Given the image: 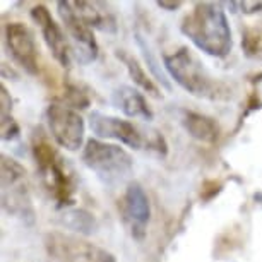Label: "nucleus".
Here are the masks:
<instances>
[{
  "label": "nucleus",
  "mask_w": 262,
  "mask_h": 262,
  "mask_svg": "<svg viewBox=\"0 0 262 262\" xmlns=\"http://www.w3.org/2000/svg\"><path fill=\"white\" fill-rule=\"evenodd\" d=\"M182 33L201 52L216 58H225L233 47L228 17L217 4H195L194 11L182 23Z\"/></svg>",
  "instance_id": "obj_1"
},
{
  "label": "nucleus",
  "mask_w": 262,
  "mask_h": 262,
  "mask_svg": "<svg viewBox=\"0 0 262 262\" xmlns=\"http://www.w3.org/2000/svg\"><path fill=\"white\" fill-rule=\"evenodd\" d=\"M166 72L170 77L184 88L187 93L197 98H209V100H226L230 91L225 84L212 79L202 63L187 47L179 48L177 52L163 57Z\"/></svg>",
  "instance_id": "obj_2"
},
{
  "label": "nucleus",
  "mask_w": 262,
  "mask_h": 262,
  "mask_svg": "<svg viewBox=\"0 0 262 262\" xmlns=\"http://www.w3.org/2000/svg\"><path fill=\"white\" fill-rule=\"evenodd\" d=\"M33 156L38 165L39 175L45 189L57 201L58 207H67L74 204L76 182L72 173L41 130H36L33 136Z\"/></svg>",
  "instance_id": "obj_3"
},
{
  "label": "nucleus",
  "mask_w": 262,
  "mask_h": 262,
  "mask_svg": "<svg viewBox=\"0 0 262 262\" xmlns=\"http://www.w3.org/2000/svg\"><path fill=\"white\" fill-rule=\"evenodd\" d=\"M2 207L24 225H34L36 212L28 190L26 170L6 155H2Z\"/></svg>",
  "instance_id": "obj_4"
},
{
  "label": "nucleus",
  "mask_w": 262,
  "mask_h": 262,
  "mask_svg": "<svg viewBox=\"0 0 262 262\" xmlns=\"http://www.w3.org/2000/svg\"><path fill=\"white\" fill-rule=\"evenodd\" d=\"M82 163L106 184L125 179L134 166L132 156L123 147L98 139L86 142L82 149Z\"/></svg>",
  "instance_id": "obj_5"
},
{
  "label": "nucleus",
  "mask_w": 262,
  "mask_h": 262,
  "mask_svg": "<svg viewBox=\"0 0 262 262\" xmlns=\"http://www.w3.org/2000/svg\"><path fill=\"white\" fill-rule=\"evenodd\" d=\"M45 115L50 134L58 146L66 147L67 151L81 149L86 136V123L74 108L52 103Z\"/></svg>",
  "instance_id": "obj_6"
},
{
  "label": "nucleus",
  "mask_w": 262,
  "mask_h": 262,
  "mask_svg": "<svg viewBox=\"0 0 262 262\" xmlns=\"http://www.w3.org/2000/svg\"><path fill=\"white\" fill-rule=\"evenodd\" d=\"M45 245L50 259L57 262H108L112 259L100 247L62 233H48Z\"/></svg>",
  "instance_id": "obj_7"
},
{
  "label": "nucleus",
  "mask_w": 262,
  "mask_h": 262,
  "mask_svg": "<svg viewBox=\"0 0 262 262\" xmlns=\"http://www.w3.org/2000/svg\"><path fill=\"white\" fill-rule=\"evenodd\" d=\"M57 11L71 36V48L76 58L84 66L95 62L98 57V43L93 29L77 16L72 2H58Z\"/></svg>",
  "instance_id": "obj_8"
},
{
  "label": "nucleus",
  "mask_w": 262,
  "mask_h": 262,
  "mask_svg": "<svg viewBox=\"0 0 262 262\" xmlns=\"http://www.w3.org/2000/svg\"><path fill=\"white\" fill-rule=\"evenodd\" d=\"M120 211L123 223L127 225L130 235L136 240H144L146 228L151 217V204L144 189L137 182L127 185L125 194H123L120 202Z\"/></svg>",
  "instance_id": "obj_9"
},
{
  "label": "nucleus",
  "mask_w": 262,
  "mask_h": 262,
  "mask_svg": "<svg viewBox=\"0 0 262 262\" xmlns=\"http://www.w3.org/2000/svg\"><path fill=\"white\" fill-rule=\"evenodd\" d=\"M90 127L93 134L100 139H113L128 147H134V149H141L144 144L139 128L123 118L105 115L101 112H93L90 115Z\"/></svg>",
  "instance_id": "obj_10"
},
{
  "label": "nucleus",
  "mask_w": 262,
  "mask_h": 262,
  "mask_svg": "<svg viewBox=\"0 0 262 262\" xmlns=\"http://www.w3.org/2000/svg\"><path fill=\"white\" fill-rule=\"evenodd\" d=\"M6 45L12 58L31 76L38 74V50L33 33L23 23H9L6 26Z\"/></svg>",
  "instance_id": "obj_11"
},
{
  "label": "nucleus",
  "mask_w": 262,
  "mask_h": 262,
  "mask_svg": "<svg viewBox=\"0 0 262 262\" xmlns=\"http://www.w3.org/2000/svg\"><path fill=\"white\" fill-rule=\"evenodd\" d=\"M31 19L34 24L39 28V31L43 34L48 50L53 55V58L60 63L62 67L71 66V41H67L66 33L62 31V28L55 23V19L52 17L50 11L45 6H34L31 9Z\"/></svg>",
  "instance_id": "obj_12"
},
{
  "label": "nucleus",
  "mask_w": 262,
  "mask_h": 262,
  "mask_svg": "<svg viewBox=\"0 0 262 262\" xmlns=\"http://www.w3.org/2000/svg\"><path fill=\"white\" fill-rule=\"evenodd\" d=\"M113 103L128 118H139L144 122H151L155 118V113L147 105L146 98L132 86L117 88L113 93Z\"/></svg>",
  "instance_id": "obj_13"
},
{
  "label": "nucleus",
  "mask_w": 262,
  "mask_h": 262,
  "mask_svg": "<svg viewBox=\"0 0 262 262\" xmlns=\"http://www.w3.org/2000/svg\"><path fill=\"white\" fill-rule=\"evenodd\" d=\"M77 16L91 29H100L103 33H115L117 23L113 14L101 2H72Z\"/></svg>",
  "instance_id": "obj_14"
},
{
  "label": "nucleus",
  "mask_w": 262,
  "mask_h": 262,
  "mask_svg": "<svg viewBox=\"0 0 262 262\" xmlns=\"http://www.w3.org/2000/svg\"><path fill=\"white\" fill-rule=\"evenodd\" d=\"M182 123H184L185 130L189 132L190 137H194L199 142H204V144H214V142L220 139V125L214 118L202 115V113H195V112H185L184 118H182Z\"/></svg>",
  "instance_id": "obj_15"
},
{
  "label": "nucleus",
  "mask_w": 262,
  "mask_h": 262,
  "mask_svg": "<svg viewBox=\"0 0 262 262\" xmlns=\"http://www.w3.org/2000/svg\"><path fill=\"white\" fill-rule=\"evenodd\" d=\"M115 55H117L118 60H122V63L125 66L128 76H130V79L134 81V84H137L141 90H144L146 93H149V95H152L155 98L161 96L160 88H158L156 84L152 82V79L147 76V72L144 71V69H142L139 60H137L134 55H130V53L125 52V50H117Z\"/></svg>",
  "instance_id": "obj_16"
},
{
  "label": "nucleus",
  "mask_w": 262,
  "mask_h": 262,
  "mask_svg": "<svg viewBox=\"0 0 262 262\" xmlns=\"http://www.w3.org/2000/svg\"><path fill=\"white\" fill-rule=\"evenodd\" d=\"M62 226L76 231L79 235H91L98 228V223L91 212L84 209H66L58 217Z\"/></svg>",
  "instance_id": "obj_17"
},
{
  "label": "nucleus",
  "mask_w": 262,
  "mask_h": 262,
  "mask_svg": "<svg viewBox=\"0 0 262 262\" xmlns=\"http://www.w3.org/2000/svg\"><path fill=\"white\" fill-rule=\"evenodd\" d=\"M137 43H139V47H141V50H142V53H144V58H146V62H147V66L151 67V71L155 72V76H156V79L160 81L163 86L166 88V90H170V82H168V79L165 77V74L163 72H160V69H158V62L152 58V55H151V50L147 48V45L144 43V39H142V36H139L137 34Z\"/></svg>",
  "instance_id": "obj_18"
},
{
  "label": "nucleus",
  "mask_w": 262,
  "mask_h": 262,
  "mask_svg": "<svg viewBox=\"0 0 262 262\" xmlns=\"http://www.w3.org/2000/svg\"><path fill=\"white\" fill-rule=\"evenodd\" d=\"M2 118V141H14L19 137V125L17 122L14 120V117L11 113H6V115H0Z\"/></svg>",
  "instance_id": "obj_19"
},
{
  "label": "nucleus",
  "mask_w": 262,
  "mask_h": 262,
  "mask_svg": "<svg viewBox=\"0 0 262 262\" xmlns=\"http://www.w3.org/2000/svg\"><path fill=\"white\" fill-rule=\"evenodd\" d=\"M147 147L151 151H156L160 156H166L168 152V146H166V141L158 130H152L151 134H147Z\"/></svg>",
  "instance_id": "obj_20"
},
{
  "label": "nucleus",
  "mask_w": 262,
  "mask_h": 262,
  "mask_svg": "<svg viewBox=\"0 0 262 262\" xmlns=\"http://www.w3.org/2000/svg\"><path fill=\"white\" fill-rule=\"evenodd\" d=\"M67 101L69 105H71V108H86L88 105H90V100H88V96L84 95V93H81L77 90L76 86H71L67 91Z\"/></svg>",
  "instance_id": "obj_21"
},
{
  "label": "nucleus",
  "mask_w": 262,
  "mask_h": 262,
  "mask_svg": "<svg viewBox=\"0 0 262 262\" xmlns=\"http://www.w3.org/2000/svg\"><path fill=\"white\" fill-rule=\"evenodd\" d=\"M244 45H245V50L249 55L255 53L259 50V34H254V33H247L245 38H244Z\"/></svg>",
  "instance_id": "obj_22"
},
{
  "label": "nucleus",
  "mask_w": 262,
  "mask_h": 262,
  "mask_svg": "<svg viewBox=\"0 0 262 262\" xmlns=\"http://www.w3.org/2000/svg\"><path fill=\"white\" fill-rule=\"evenodd\" d=\"M0 91H2V100H0V105H2V115H6V113H11L12 100H11V96H9L6 86L0 88Z\"/></svg>",
  "instance_id": "obj_23"
},
{
  "label": "nucleus",
  "mask_w": 262,
  "mask_h": 262,
  "mask_svg": "<svg viewBox=\"0 0 262 262\" xmlns=\"http://www.w3.org/2000/svg\"><path fill=\"white\" fill-rule=\"evenodd\" d=\"M240 7L244 9L242 12L245 14H254V12H259L262 9V2H242Z\"/></svg>",
  "instance_id": "obj_24"
},
{
  "label": "nucleus",
  "mask_w": 262,
  "mask_h": 262,
  "mask_svg": "<svg viewBox=\"0 0 262 262\" xmlns=\"http://www.w3.org/2000/svg\"><path fill=\"white\" fill-rule=\"evenodd\" d=\"M158 7L161 9H166V11H177L179 7H182V2H166V0H161V2H158Z\"/></svg>",
  "instance_id": "obj_25"
},
{
  "label": "nucleus",
  "mask_w": 262,
  "mask_h": 262,
  "mask_svg": "<svg viewBox=\"0 0 262 262\" xmlns=\"http://www.w3.org/2000/svg\"><path fill=\"white\" fill-rule=\"evenodd\" d=\"M108 262H117V260H115V259H113V257H112V259H110V260H108Z\"/></svg>",
  "instance_id": "obj_26"
}]
</instances>
